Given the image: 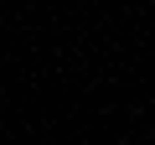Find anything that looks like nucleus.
<instances>
[]
</instances>
